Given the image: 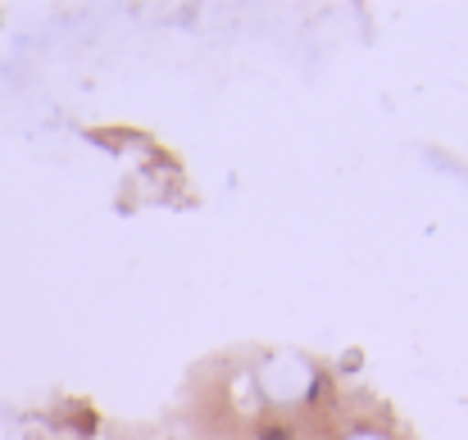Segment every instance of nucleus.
Wrapping results in <instances>:
<instances>
[{"mask_svg":"<svg viewBox=\"0 0 468 440\" xmlns=\"http://www.w3.org/2000/svg\"><path fill=\"white\" fill-rule=\"evenodd\" d=\"M264 440H292L287 432H264Z\"/></svg>","mask_w":468,"mask_h":440,"instance_id":"nucleus-1","label":"nucleus"}]
</instances>
